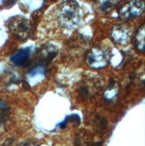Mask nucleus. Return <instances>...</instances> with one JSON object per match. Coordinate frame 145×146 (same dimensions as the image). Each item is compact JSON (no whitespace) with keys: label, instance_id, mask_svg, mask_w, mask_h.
I'll list each match as a JSON object with an SVG mask.
<instances>
[{"label":"nucleus","instance_id":"obj_1","mask_svg":"<svg viewBox=\"0 0 145 146\" xmlns=\"http://www.w3.org/2000/svg\"><path fill=\"white\" fill-rule=\"evenodd\" d=\"M81 10L77 2L65 1L59 4L56 10V17L60 26L66 29H73L81 20Z\"/></svg>","mask_w":145,"mask_h":146},{"label":"nucleus","instance_id":"obj_2","mask_svg":"<svg viewBox=\"0 0 145 146\" xmlns=\"http://www.w3.org/2000/svg\"><path fill=\"white\" fill-rule=\"evenodd\" d=\"M110 51L103 47H92L86 54V63L93 69H102L110 61Z\"/></svg>","mask_w":145,"mask_h":146},{"label":"nucleus","instance_id":"obj_3","mask_svg":"<svg viewBox=\"0 0 145 146\" xmlns=\"http://www.w3.org/2000/svg\"><path fill=\"white\" fill-rule=\"evenodd\" d=\"M11 33L20 40H27L30 35L32 25L30 20L23 16H15L11 18L8 23Z\"/></svg>","mask_w":145,"mask_h":146},{"label":"nucleus","instance_id":"obj_4","mask_svg":"<svg viewBox=\"0 0 145 146\" xmlns=\"http://www.w3.org/2000/svg\"><path fill=\"white\" fill-rule=\"evenodd\" d=\"M132 35H133L132 29L130 25L126 23L113 25L109 33L111 40L119 46L127 45L131 40Z\"/></svg>","mask_w":145,"mask_h":146},{"label":"nucleus","instance_id":"obj_5","mask_svg":"<svg viewBox=\"0 0 145 146\" xmlns=\"http://www.w3.org/2000/svg\"><path fill=\"white\" fill-rule=\"evenodd\" d=\"M145 5L143 1H129L120 6L118 15L124 21L133 20L142 15Z\"/></svg>","mask_w":145,"mask_h":146},{"label":"nucleus","instance_id":"obj_6","mask_svg":"<svg viewBox=\"0 0 145 146\" xmlns=\"http://www.w3.org/2000/svg\"><path fill=\"white\" fill-rule=\"evenodd\" d=\"M101 84L98 77H90L81 82L78 87V95L83 100L94 97L99 92Z\"/></svg>","mask_w":145,"mask_h":146},{"label":"nucleus","instance_id":"obj_7","mask_svg":"<svg viewBox=\"0 0 145 146\" xmlns=\"http://www.w3.org/2000/svg\"><path fill=\"white\" fill-rule=\"evenodd\" d=\"M119 94V88L116 81H111L104 93V100L107 105H113L117 102Z\"/></svg>","mask_w":145,"mask_h":146},{"label":"nucleus","instance_id":"obj_8","mask_svg":"<svg viewBox=\"0 0 145 146\" xmlns=\"http://www.w3.org/2000/svg\"><path fill=\"white\" fill-rule=\"evenodd\" d=\"M144 25L139 27L136 31V33L134 37V45L136 51L139 53H144L145 50V31H144Z\"/></svg>","mask_w":145,"mask_h":146},{"label":"nucleus","instance_id":"obj_9","mask_svg":"<svg viewBox=\"0 0 145 146\" xmlns=\"http://www.w3.org/2000/svg\"><path fill=\"white\" fill-rule=\"evenodd\" d=\"M74 146H102L101 142H92L91 138L84 133L80 134L75 137Z\"/></svg>","mask_w":145,"mask_h":146},{"label":"nucleus","instance_id":"obj_10","mask_svg":"<svg viewBox=\"0 0 145 146\" xmlns=\"http://www.w3.org/2000/svg\"><path fill=\"white\" fill-rule=\"evenodd\" d=\"M10 106L6 101L0 100V125L5 124L9 118Z\"/></svg>","mask_w":145,"mask_h":146},{"label":"nucleus","instance_id":"obj_11","mask_svg":"<svg viewBox=\"0 0 145 146\" xmlns=\"http://www.w3.org/2000/svg\"><path fill=\"white\" fill-rule=\"evenodd\" d=\"M119 1H99L97 2V9L103 14H108L114 9Z\"/></svg>","mask_w":145,"mask_h":146},{"label":"nucleus","instance_id":"obj_12","mask_svg":"<svg viewBox=\"0 0 145 146\" xmlns=\"http://www.w3.org/2000/svg\"><path fill=\"white\" fill-rule=\"evenodd\" d=\"M94 128L97 133H102L107 127V119L104 117L97 116L94 119Z\"/></svg>","mask_w":145,"mask_h":146},{"label":"nucleus","instance_id":"obj_13","mask_svg":"<svg viewBox=\"0 0 145 146\" xmlns=\"http://www.w3.org/2000/svg\"><path fill=\"white\" fill-rule=\"evenodd\" d=\"M36 143L33 141H28V142H25L23 143H22L20 146H36Z\"/></svg>","mask_w":145,"mask_h":146}]
</instances>
